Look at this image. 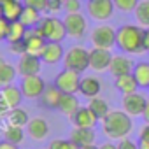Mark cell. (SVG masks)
<instances>
[{"mask_svg": "<svg viewBox=\"0 0 149 149\" xmlns=\"http://www.w3.org/2000/svg\"><path fill=\"white\" fill-rule=\"evenodd\" d=\"M144 30L140 25H121L116 33V46L126 54L144 53Z\"/></svg>", "mask_w": 149, "mask_h": 149, "instance_id": "6da1fadb", "label": "cell"}, {"mask_svg": "<svg viewBox=\"0 0 149 149\" xmlns=\"http://www.w3.org/2000/svg\"><path fill=\"white\" fill-rule=\"evenodd\" d=\"M132 130H133L132 116L126 114L125 111H111L102 119V132L111 140H121L128 137Z\"/></svg>", "mask_w": 149, "mask_h": 149, "instance_id": "7a4b0ae2", "label": "cell"}, {"mask_svg": "<svg viewBox=\"0 0 149 149\" xmlns=\"http://www.w3.org/2000/svg\"><path fill=\"white\" fill-rule=\"evenodd\" d=\"M63 67L83 74L86 68H90V49H86L83 46H72L68 51H65Z\"/></svg>", "mask_w": 149, "mask_h": 149, "instance_id": "3957f363", "label": "cell"}, {"mask_svg": "<svg viewBox=\"0 0 149 149\" xmlns=\"http://www.w3.org/2000/svg\"><path fill=\"white\" fill-rule=\"evenodd\" d=\"M37 30L42 33V37L47 42H61L67 35V28L63 19L56 18V16H46L40 19Z\"/></svg>", "mask_w": 149, "mask_h": 149, "instance_id": "277c9868", "label": "cell"}, {"mask_svg": "<svg viewBox=\"0 0 149 149\" xmlns=\"http://www.w3.org/2000/svg\"><path fill=\"white\" fill-rule=\"evenodd\" d=\"M81 74L79 72H74L68 68H63L58 76L54 77V86L65 93V95H76L79 93V86H81Z\"/></svg>", "mask_w": 149, "mask_h": 149, "instance_id": "5b68a950", "label": "cell"}, {"mask_svg": "<svg viewBox=\"0 0 149 149\" xmlns=\"http://www.w3.org/2000/svg\"><path fill=\"white\" fill-rule=\"evenodd\" d=\"M116 33H118V30H114L111 25H98L97 28H93L90 40H91L93 47L112 49L116 46Z\"/></svg>", "mask_w": 149, "mask_h": 149, "instance_id": "8992f818", "label": "cell"}, {"mask_svg": "<svg viewBox=\"0 0 149 149\" xmlns=\"http://www.w3.org/2000/svg\"><path fill=\"white\" fill-rule=\"evenodd\" d=\"M114 2L112 0H88L86 4V11L90 14V18L97 19V21H107L112 18L114 14Z\"/></svg>", "mask_w": 149, "mask_h": 149, "instance_id": "52a82bcc", "label": "cell"}, {"mask_svg": "<svg viewBox=\"0 0 149 149\" xmlns=\"http://www.w3.org/2000/svg\"><path fill=\"white\" fill-rule=\"evenodd\" d=\"M121 105H123V111L126 114H130L132 118L144 116V111H146V105H147V98L140 91L128 93V95H123Z\"/></svg>", "mask_w": 149, "mask_h": 149, "instance_id": "ba28073f", "label": "cell"}, {"mask_svg": "<svg viewBox=\"0 0 149 149\" xmlns=\"http://www.w3.org/2000/svg\"><path fill=\"white\" fill-rule=\"evenodd\" d=\"M46 81L40 77V76H26V77H21V91H23V97L25 98H40V95L44 93L46 90Z\"/></svg>", "mask_w": 149, "mask_h": 149, "instance_id": "9c48e42d", "label": "cell"}, {"mask_svg": "<svg viewBox=\"0 0 149 149\" xmlns=\"http://www.w3.org/2000/svg\"><path fill=\"white\" fill-rule=\"evenodd\" d=\"M63 23H65V28H67V35L74 37V39H81L88 32V21L81 13L67 14Z\"/></svg>", "mask_w": 149, "mask_h": 149, "instance_id": "30bf717a", "label": "cell"}, {"mask_svg": "<svg viewBox=\"0 0 149 149\" xmlns=\"http://www.w3.org/2000/svg\"><path fill=\"white\" fill-rule=\"evenodd\" d=\"M23 42H25V53L33 54V56H39V58H40L46 44H47V40L42 37V33L37 28H28Z\"/></svg>", "mask_w": 149, "mask_h": 149, "instance_id": "8fae6325", "label": "cell"}, {"mask_svg": "<svg viewBox=\"0 0 149 149\" xmlns=\"http://www.w3.org/2000/svg\"><path fill=\"white\" fill-rule=\"evenodd\" d=\"M112 60V53L111 49H104V47H93L90 49V68L95 72H105L109 70Z\"/></svg>", "mask_w": 149, "mask_h": 149, "instance_id": "7c38bea8", "label": "cell"}, {"mask_svg": "<svg viewBox=\"0 0 149 149\" xmlns=\"http://www.w3.org/2000/svg\"><path fill=\"white\" fill-rule=\"evenodd\" d=\"M18 74L21 77H26V76H39V72L42 68V60L39 56H33V54H21L19 61H18Z\"/></svg>", "mask_w": 149, "mask_h": 149, "instance_id": "4fadbf2b", "label": "cell"}, {"mask_svg": "<svg viewBox=\"0 0 149 149\" xmlns=\"http://www.w3.org/2000/svg\"><path fill=\"white\" fill-rule=\"evenodd\" d=\"M133 67H135V63L132 61L130 56H126V54H116L111 60L109 72L112 74L114 77H119V76H125V74H132Z\"/></svg>", "mask_w": 149, "mask_h": 149, "instance_id": "5bb4252c", "label": "cell"}, {"mask_svg": "<svg viewBox=\"0 0 149 149\" xmlns=\"http://www.w3.org/2000/svg\"><path fill=\"white\" fill-rule=\"evenodd\" d=\"M72 125L74 126H77V128H95L97 126V123L100 121L95 114H93V111L86 105V107H79V111L74 114L72 118Z\"/></svg>", "mask_w": 149, "mask_h": 149, "instance_id": "9a60e30c", "label": "cell"}, {"mask_svg": "<svg viewBox=\"0 0 149 149\" xmlns=\"http://www.w3.org/2000/svg\"><path fill=\"white\" fill-rule=\"evenodd\" d=\"M100 91H102V83H100L98 77H95V76H84V77L81 79L79 93H81L84 98L91 100V98L98 97Z\"/></svg>", "mask_w": 149, "mask_h": 149, "instance_id": "2e32d148", "label": "cell"}, {"mask_svg": "<svg viewBox=\"0 0 149 149\" xmlns=\"http://www.w3.org/2000/svg\"><path fill=\"white\" fill-rule=\"evenodd\" d=\"M0 97H2L4 104L7 105V109H16V107H19V104L23 100V91L19 86L7 84V86H2Z\"/></svg>", "mask_w": 149, "mask_h": 149, "instance_id": "e0dca14e", "label": "cell"}, {"mask_svg": "<svg viewBox=\"0 0 149 149\" xmlns=\"http://www.w3.org/2000/svg\"><path fill=\"white\" fill-rule=\"evenodd\" d=\"M63 56H65V51L61 47V42H47L40 54V60H42V63L56 65L58 61L63 60Z\"/></svg>", "mask_w": 149, "mask_h": 149, "instance_id": "ac0fdd59", "label": "cell"}, {"mask_svg": "<svg viewBox=\"0 0 149 149\" xmlns=\"http://www.w3.org/2000/svg\"><path fill=\"white\" fill-rule=\"evenodd\" d=\"M95 139H97L95 128H77V126H74V130L70 132V140L76 142L79 147L95 144Z\"/></svg>", "mask_w": 149, "mask_h": 149, "instance_id": "d6986e66", "label": "cell"}, {"mask_svg": "<svg viewBox=\"0 0 149 149\" xmlns=\"http://www.w3.org/2000/svg\"><path fill=\"white\" fill-rule=\"evenodd\" d=\"M26 130H28V135L33 140H44L49 133V125L44 118H33V119L28 121Z\"/></svg>", "mask_w": 149, "mask_h": 149, "instance_id": "ffe728a7", "label": "cell"}, {"mask_svg": "<svg viewBox=\"0 0 149 149\" xmlns=\"http://www.w3.org/2000/svg\"><path fill=\"white\" fill-rule=\"evenodd\" d=\"M114 86L119 93L123 95H128V93H135L140 86L137 83V79L133 77V74H125V76H119V77H114Z\"/></svg>", "mask_w": 149, "mask_h": 149, "instance_id": "44dd1931", "label": "cell"}, {"mask_svg": "<svg viewBox=\"0 0 149 149\" xmlns=\"http://www.w3.org/2000/svg\"><path fill=\"white\" fill-rule=\"evenodd\" d=\"M61 97H63V93L54 84H51V86H46L44 93L40 95V102L47 109H58V105L61 102Z\"/></svg>", "mask_w": 149, "mask_h": 149, "instance_id": "7402d4cb", "label": "cell"}, {"mask_svg": "<svg viewBox=\"0 0 149 149\" xmlns=\"http://www.w3.org/2000/svg\"><path fill=\"white\" fill-rule=\"evenodd\" d=\"M2 9H4V18L7 21H19L25 4L21 0H7V2L2 4Z\"/></svg>", "mask_w": 149, "mask_h": 149, "instance_id": "603a6c76", "label": "cell"}, {"mask_svg": "<svg viewBox=\"0 0 149 149\" xmlns=\"http://www.w3.org/2000/svg\"><path fill=\"white\" fill-rule=\"evenodd\" d=\"M79 107H81V104H79V98H77L76 95H65V93H63L61 102H60V105H58V111H60L61 114L72 118L74 114L79 111Z\"/></svg>", "mask_w": 149, "mask_h": 149, "instance_id": "cb8c5ba5", "label": "cell"}, {"mask_svg": "<svg viewBox=\"0 0 149 149\" xmlns=\"http://www.w3.org/2000/svg\"><path fill=\"white\" fill-rule=\"evenodd\" d=\"M133 77L137 79L140 88H147L149 90V61H139L133 67Z\"/></svg>", "mask_w": 149, "mask_h": 149, "instance_id": "d4e9b609", "label": "cell"}, {"mask_svg": "<svg viewBox=\"0 0 149 149\" xmlns=\"http://www.w3.org/2000/svg\"><path fill=\"white\" fill-rule=\"evenodd\" d=\"M40 19H42L40 11L33 9V7L25 6V9H23V13H21L19 21H21L26 28H37V26H39V23H40Z\"/></svg>", "mask_w": 149, "mask_h": 149, "instance_id": "484cf974", "label": "cell"}, {"mask_svg": "<svg viewBox=\"0 0 149 149\" xmlns=\"http://www.w3.org/2000/svg\"><path fill=\"white\" fill-rule=\"evenodd\" d=\"M26 26L21 23V21H11L9 23V32H7V42L13 44V42H21L26 35Z\"/></svg>", "mask_w": 149, "mask_h": 149, "instance_id": "4316f807", "label": "cell"}, {"mask_svg": "<svg viewBox=\"0 0 149 149\" xmlns=\"http://www.w3.org/2000/svg\"><path fill=\"white\" fill-rule=\"evenodd\" d=\"M88 107L93 111V114L102 121L109 112H111V107H109V104H107V100H104L102 97H95V98H91L90 100V104H88Z\"/></svg>", "mask_w": 149, "mask_h": 149, "instance_id": "83f0119b", "label": "cell"}, {"mask_svg": "<svg viewBox=\"0 0 149 149\" xmlns=\"http://www.w3.org/2000/svg\"><path fill=\"white\" fill-rule=\"evenodd\" d=\"M133 13H135L137 23L144 28H149V0H140Z\"/></svg>", "mask_w": 149, "mask_h": 149, "instance_id": "f1b7e54d", "label": "cell"}, {"mask_svg": "<svg viewBox=\"0 0 149 149\" xmlns=\"http://www.w3.org/2000/svg\"><path fill=\"white\" fill-rule=\"evenodd\" d=\"M7 119H9L11 125H16V126H26L28 121H30V116H28V112H26L25 109L16 107V109H11V111L7 112Z\"/></svg>", "mask_w": 149, "mask_h": 149, "instance_id": "f546056e", "label": "cell"}, {"mask_svg": "<svg viewBox=\"0 0 149 149\" xmlns=\"http://www.w3.org/2000/svg\"><path fill=\"white\" fill-rule=\"evenodd\" d=\"M4 140H9V142H13V144H19V142H23V126H16V125H7L6 128H4Z\"/></svg>", "mask_w": 149, "mask_h": 149, "instance_id": "4dcf8cb0", "label": "cell"}, {"mask_svg": "<svg viewBox=\"0 0 149 149\" xmlns=\"http://www.w3.org/2000/svg\"><path fill=\"white\" fill-rule=\"evenodd\" d=\"M18 74V68H14L13 65L6 63L2 68H0V86H7V84H13L14 77Z\"/></svg>", "mask_w": 149, "mask_h": 149, "instance_id": "1f68e13d", "label": "cell"}, {"mask_svg": "<svg viewBox=\"0 0 149 149\" xmlns=\"http://www.w3.org/2000/svg\"><path fill=\"white\" fill-rule=\"evenodd\" d=\"M112 2H114L118 11H121V13H133L140 0H112Z\"/></svg>", "mask_w": 149, "mask_h": 149, "instance_id": "d6a6232c", "label": "cell"}, {"mask_svg": "<svg viewBox=\"0 0 149 149\" xmlns=\"http://www.w3.org/2000/svg\"><path fill=\"white\" fill-rule=\"evenodd\" d=\"M47 149H81L76 142H72L70 139L68 140H63V139H54L49 142V147Z\"/></svg>", "mask_w": 149, "mask_h": 149, "instance_id": "836d02e7", "label": "cell"}, {"mask_svg": "<svg viewBox=\"0 0 149 149\" xmlns=\"http://www.w3.org/2000/svg\"><path fill=\"white\" fill-rule=\"evenodd\" d=\"M81 0H65L63 2V11L67 14H74V13H81Z\"/></svg>", "mask_w": 149, "mask_h": 149, "instance_id": "e575fe53", "label": "cell"}, {"mask_svg": "<svg viewBox=\"0 0 149 149\" xmlns=\"http://www.w3.org/2000/svg\"><path fill=\"white\" fill-rule=\"evenodd\" d=\"M63 11V2L61 0H47V7H46V13L49 14H56Z\"/></svg>", "mask_w": 149, "mask_h": 149, "instance_id": "d590c367", "label": "cell"}, {"mask_svg": "<svg viewBox=\"0 0 149 149\" xmlns=\"http://www.w3.org/2000/svg\"><path fill=\"white\" fill-rule=\"evenodd\" d=\"M23 4L42 13V11H46V7H47V0H23Z\"/></svg>", "mask_w": 149, "mask_h": 149, "instance_id": "8d00e7d4", "label": "cell"}, {"mask_svg": "<svg viewBox=\"0 0 149 149\" xmlns=\"http://www.w3.org/2000/svg\"><path fill=\"white\" fill-rule=\"evenodd\" d=\"M118 149H140V147H139V142H135V140L125 137V139H121V140L118 142Z\"/></svg>", "mask_w": 149, "mask_h": 149, "instance_id": "74e56055", "label": "cell"}, {"mask_svg": "<svg viewBox=\"0 0 149 149\" xmlns=\"http://www.w3.org/2000/svg\"><path fill=\"white\" fill-rule=\"evenodd\" d=\"M9 23L11 21H7L4 16L0 18V40H6L7 39V32H9Z\"/></svg>", "mask_w": 149, "mask_h": 149, "instance_id": "f35d334b", "label": "cell"}, {"mask_svg": "<svg viewBox=\"0 0 149 149\" xmlns=\"http://www.w3.org/2000/svg\"><path fill=\"white\" fill-rule=\"evenodd\" d=\"M9 49L14 53V54H25V42H13L9 44Z\"/></svg>", "mask_w": 149, "mask_h": 149, "instance_id": "ab89813d", "label": "cell"}, {"mask_svg": "<svg viewBox=\"0 0 149 149\" xmlns=\"http://www.w3.org/2000/svg\"><path fill=\"white\" fill-rule=\"evenodd\" d=\"M139 140H144V142H149V123H146L140 132H139Z\"/></svg>", "mask_w": 149, "mask_h": 149, "instance_id": "60d3db41", "label": "cell"}, {"mask_svg": "<svg viewBox=\"0 0 149 149\" xmlns=\"http://www.w3.org/2000/svg\"><path fill=\"white\" fill-rule=\"evenodd\" d=\"M144 53H149V28L144 30Z\"/></svg>", "mask_w": 149, "mask_h": 149, "instance_id": "b9f144b4", "label": "cell"}, {"mask_svg": "<svg viewBox=\"0 0 149 149\" xmlns=\"http://www.w3.org/2000/svg\"><path fill=\"white\" fill-rule=\"evenodd\" d=\"M0 149H18V146L9 142V140H2V142H0Z\"/></svg>", "mask_w": 149, "mask_h": 149, "instance_id": "7bdbcfd3", "label": "cell"}, {"mask_svg": "<svg viewBox=\"0 0 149 149\" xmlns=\"http://www.w3.org/2000/svg\"><path fill=\"white\" fill-rule=\"evenodd\" d=\"M100 149H118V144H114V142H104L100 146Z\"/></svg>", "mask_w": 149, "mask_h": 149, "instance_id": "ee69618b", "label": "cell"}, {"mask_svg": "<svg viewBox=\"0 0 149 149\" xmlns=\"http://www.w3.org/2000/svg\"><path fill=\"white\" fill-rule=\"evenodd\" d=\"M4 112H9V109H7V105L4 104L2 97H0V114H4Z\"/></svg>", "mask_w": 149, "mask_h": 149, "instance_id": "f6af8a7d", "label": "cell"}, {"mask_svg": "<svg viewBox=\"0 0 149 149\" xmlns=\"http://www.w3.org/2000/svg\"><path fill=\"white\" fill-rule=\"evenodd\" d=\"M144 119H146V123H149V98H147V105H146V111H144Z\"/></svg>", "mask_w": 149, "mask_h": 149, "instance_id": "bcb514c9", "label": "cell"}, {"mask_svg": "<svg viewBox=\"0 0 149 149\" xmlns=\"http://www.w3.org/2000/svg\"><path fill=\"white\" fill-rule=\"evenodd\" d=\"M139 147H140V149H149V142H144V140H139Z\"/></svg>", "mask_w": 149, "mask_h": 149, "instance_id": "7dc6e473", "label": "cell"}, {"mask_svg": "<svg viewBox=\"0 0 149 149\" xmlns=\"http://www.w3.org/2000/svg\"><path fill=\"white\" fill-rule=\"evenodd\" d=\"M81 149H100V147H97L95 144H90V146H84V147H81Z\"/></svg>", "mask_w": 149, "mask_h": 149, "instance_id": "c3c4849f", "label": "cell"}, {"mask_svg": "<svg viewBox=\"0 0 149 149\" xmlns=\"http://www.w3.org/2000/svg\"><path fill=\"white\" fill-rule=\"evenodd\" d=\"M6 63H7V61H6V60H4V58H2V56H0V68H2V67H4V65H6Z\"/></svg>", "mask_w": 149, "mask_h": 149, "instance_id": "681fc988", "label": "cell"}, {"mask_svg": "<svg viewBox=\"0 0 149 149\" xmlns=\"http://www.w3.org/2000/svg\"><path fill=\"white\" fill-rule=\"evenodd\" d=\"M4 16V9H2V4H0V18Z\"/></svg>", "mask_w": 149, "mask_h": 149, "instance_id": "f907efd6", "label": "cell"}, {"mask_svg": "<svg viewBox=\"0 0 149 149\" xmlns=\"http://www.w3.org/2000/svg\"><path fill=\"white\" fill-rule=\"evenodd\" d=\"M4 2H7V0H0V4H4Z\"/></svg>", "mask_w": 149, "mask_h": 149, "instance_id": "816d5d0a", "label": "cell"}, {"mask_svg": "<svg viewBox=\"0 0 149 149\" xmlns=\"http://www.w3.org/2000/svg\"><path fill=\"white\" fill-rule=\"evenodd\" d=\"M61 2H65V0H61Z\"/></svg>", "mask_w": 149, "mask_h": 149, "instance_id": "f5cc1de1", "label": "cell"}]
</instances>
